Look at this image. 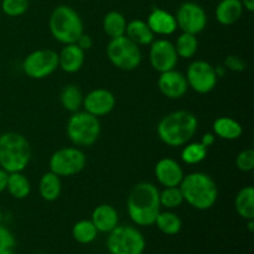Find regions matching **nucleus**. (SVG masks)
<instances>
[{
    "mask_svg": "<svg viewBox=\"0 0 254 254\" xmlns=\"http://www.w3.org/2000/svg\"><path fill=\"white\" fill-rule=\"evenodd\" d=\"M127 211L133 223L140 227H150L161 211L159 189L151 183H139L127 198Z\"/></svg>",
    "mask_w": 254,
    "mask_h": 254,
    "instance_id": "f257e3e1",
    "label": "nucleus"
},
{
    "mask_svg": "<svg viewBox=\"0 0 254 254\" xmlns=\"http://www.w3.org/2000/svg\"><path fill=\"white\" fill-rule=\"evenodd\" d=\"M198 128L197 117L189 111H175L159 122L156 133L168 146H184L195 136Z\"/></svg>",
    "mask_w": 254,
    "mask_h": 254,
    "instance_id": "f03ea898",
    "label": "nucleus"
},
{
    "mask_svg": "<svg viewBox=\"0 0 254 254\" xmlns=\"http://www.w3.org/2000/svg\"><path fill=\"white\" fill-rule=\"evenodd\" d=\"M184 201L198 211L210 210L218 198V189L210 175L201 171L188 174L180 184Z\"/></svg>",
    "mask_w": 254,
    "mask_h": 254,
    "instance_id": "7ed1b4c3",
    "label": "nucleus"
},
{
    "mask_svg": "<svg viewBox=\"0 0 254 254\" xmlns=\"http://www.w3.org/2000/svg\"><path fill=\"white\" fill-rule=\"evenodd\" d=\"M31 160V146L22 134L6 131L0 135V168L7 174L20 173Z\"/></svg>",
    "mask_w": 254,
    "mask_h": 254,
    "instance_id": "20e7f679",
    "label": "nucleus"
},
{
    "mask_svg": "<svg viewBox=\"0 0 254 254\" xmlns=\"http://www.w3.org/2000/svg\"><path fill=\"white\" fill-rule=\"evenodd\" d=\"M50 32L56 41L64 45L76 44L84 32L83 21L78 12L68 5H59L50 15Z\"/></svg>",
    "mask_w": 254,
    "mask_h": 254,
    "instance_id": "39448f33",
    "label": "nucleus"
},
{
    "mask_svg": "<svg viewBox=\"0 0 254 254\" xmlns=\"http://www.w3.org/2000/svg\"><path fill=\"white\" fill-rule=\"evenodd\" d=\"M66 133L74 146H91L101 135V123L86 111L74 112L67 121Z\"/></svg>",
    "mask_w": 254,
    "mask_h": 254,
    "instance_id": "423d86ee",
    "label": "nucleus"
},
{
    "mask_svg": "<svg viewBox=\"0 0 254 254\" xmlns=\"http://www.w3.org/2000/svg\"><path fill=\"white\" fill-rule=\"evenodd\" d=\"M106 247L111 254H143L146 241L138 228L118 225L108 233Z\"/></svg>",
    "mask_w": 254,
    "mask_h": 254,
    "instance_id": "0eeeda50",
    "label": "nucleus"
},
{
    "mask_svg": "<svg viewBox=\"0 0 254 254\" xmlns=\"http://www.w3.org/2000/svg\"><path fill=\"white\" fill-rule=\"evenodd\" d=\"M106 52L111 64L122 71H134L141 64L140 46L126 35L111 39Z\"/></svg>",
    "mask_w": 254,
    "mask_h": 254,
    "instance_id": "6e6552de",
    "label": "nucleus"
},
{
    "mask_svg": "<svg viewBox=\"0 0 254 254\" xmlns=\"http://www.w3.org/2000/svg\"><path fill=\"white\" fill-rule=\"evenodd\" d=\"M86 154L77 146L61 148L55 151L49 161L50 171L60 178H69L83 171L86 168Z\"/></svg>",
    "mask_w": 254,
    "mask_h": 254,
    "instance_id": "1a4fd4ad",
    "label": "nucleus"
},
{
    "mask_svg": "<svg viewBox=\"0 0 254 254\" xmlns=\"http://www.w3.org/2000/svg\"><path fill=\"white\" fill-rule=\"evenodd\" d=\"M59 68V54L54 50H35L25 57L22 69L32 79H44Z\"/></svg>",
    "mask_w": 254,
    "mask_h": 254,
    "instance_id": "9d476101",
    "label": "nucleus"
},
{
    "mask_svg": "<svg viewBox=\"0 0 254 254\" xmlns=\"http://www.w3.org/2000/svg\"><path fill=\"white\" fill-rule=\"evenodd\" d=\"M185 77L189 88L193 89L198 94H207L212 92L218 81L215 67L210 62L203 60H196L191 62Z\"/></svg>",
    "mask_w": 254,
    "mask_h": 254,
    "instance_id": "9b49d317",
    "label": "nucleus"
},
{
    "mask_svg": "<svg viewBox=\"0 0 254 254\" xmlns=\"http://www.w3.org/2000/svg\"><path fill=\"white\" fill-rule=\"evenodd\" d=\"M178 27L183 32L197 35L207 26V14L197 2L185 1L179 6L175 15Z\"/></svg>",
    "mask_w": 254,
    "mask_h": 254,
    "instance_id": "f8f14e48",
    "label": "nucleus"
},
{
    "mask_svg": "<svg viewBox=\"0 0 254 254\" xmlns=\"http://www.w3.org/2000/svg\"><path fill=\"white\" fill-rule=\"evenodd\" d=\"M149 46V61L156 72L161 73L175 68L179 56L173 42L166 39H158L154 40Z\"/></svg>",
    "mask_w": 254,
    "mask_h": 254,
    "instance_id": "ddd939ff",
    "label": "nucleus"
},
{
    "mask_svg": "<svg viewBox=\"0 0 254 254\" xmlns=\"http://www.w3.org/2000/svg\"><path fill=\"white\" fill-rule=\"evenodd\" d=\"M116 96L109 89L96 88L83 98V108L87 113L97 117H104L116 108Z\"/></svg>",
    "mask_w": 254,
    "mask_h": 254,
    "instance_id": "4468645a",
    "label": "nucleus"
},
{
    "mask_svg": "<svg viewBox=\"0 0 254 254\" xmlns=\"http://www.w3.org/2000/svg\"><path fill=\"white\" fill-rule=\"evenodd\" d=\"M158 87L161 94L169 99L183 98L189 91V84L185 74L176 71L175 68L161 72L158 78Z\"/></svg>",
    "mask_w": 254,
    "mask_h": 254,
    "instance_id": "2eb2a0df",
    "label": "nucleus"
},
{
    "mask_svg": "<svg viewBox=\"0 0 254 254\" xmlns=\"http://www.w3.org/2000/svg\"><path fill=\"white\" fill-rule=\"evenodd\" d=\"M155 178L160 185L164 188H174V186H180L183 181L184 174L183 168L176 160L171 158H163L155 164Z\"/></svg>",
    "mask_w": 254,
    "mask_h": 254,
    "instance_id": "dca6fc26",
    "label": "nucleus"
},
{
    "mask_svg": "<svg viewBox=\"0 0 254 254\" xmlns=\"http://www.w3.org/2000/svg\"><path fill=\"white\" fill-rule=\"evenodd\" d=\"M146 24L154 35H160V36H169L178 29L175 15L161 7H154L151 10L146 19Z\"/></svg>",
    "mask_w": 254,
    "mask_h": 254,
    "instance_id": "f3484780",
    "label": "nucleus"
},
{
    "mask_svg": "<svg viewBox=\"0 0 254 254\" xmlns=\"http://www.w3.org/2000/svg\"><path fill=\"white\" fill-rule=\"evenodd\" d=\"M91 221L93 222L94 227L97 228L98 233H107L113 231L119 225V213L112 205L102 203L97 206L92 212Z\"/></svg>",
    "mask_w": 254,
    "mask_h": 254,
    "instance_id": "a211bd4d",
    "label": "nucleus"
},
{
    "mask_svg": "<svg viewBox=\"0 0 254 254\" xmlns=\"http://www.w3.org/2000/svg\"><path fill=\"white\" fill-rule=\"evenodd\" d=\"M86 52L76 44L64 45L59 54V68L66 73H76L83 67Z\"/></svg>",
    "mask_w": 254,
    "mask_h": 254,
    "instance_id": "6ab92c4d",
    "label": "nucleus"
},
{
    "mask_svg": "<svg viewBox=\"0 0 254 254\" xmlns=\"http://www.w3.org/2000/svg\"><path fill=\"white\" fill-rule=\"evenodd\" d=\"M243 11L241 0H221L216 6V20L223 26H231L242 17Z\"/></svg>",
    "mask_w": 254,
    "mask_h": 254,
    "instance_id": "aec40b11",
    "label": "nucleus"
},
{
    "mask_svg": "<svg viewBox=\"0 0 254 254\" xmlns=\"http://www.w3.org/2000/svg\"><path fill=\"white\" fill-rule=\"evenodd\" d=\"M126 36L138 46H149L155 40V35L153 34L146 21L141 19L131 20L127 24Z\"/></svg>",
    "mask_w": 254,
    "mask_h": 254,
    "instance_id": "412c9836",
    "label": "nucleus"
},
{
    "mask_svg": "<svg viewBox=\"0 0 254 254\" xmlns=\"http://www.w3.org/2000/svg\"><path fill=\"white\" fill-rule=\"evenodd\" d=\"M213 134L225 140H237L242 136L243 128L236 119L231 117H218L212 124Z\"/></svg>",
    "mask_w": 254,
    "mask_h": 254,
    "instance_id": "4be33fe9",
    "label": "nucleus"
},
{
    "mask_svg": "<svg viewBox=\"0 0 254 254\" xmlns=\"http://www.w3.org/2000/svg\"><path fill=\"white\" fill-rule=\"evenodd\" d=\"M62 191L61 178L52 171H47L41 176L39 183V193L45 201H56Z\"/></svg>",
    "mask_w": 254,
    "mask_h": 254,
    "instance_id": "5701e85b",
    "label": "nucleus"
},
{
    "mask_svg": "<svg viewBox=\"0 0 254 254\" xmlns=\"http://www.w3.org/2000/svg\"><path fill=\"white\" fill-rule=\"evenodd\" d=\"M236 212L243 220H254V189L253 186H245L238 191L235 200Z\"/></svg>",
    "mask_w": 254,
    "mask_h": 254,
    "instance_id": "b1692460",
    "label": "nucleus"
},
{
    "mask_svg": "<svg viewBox=\"0 0 254 254\" xmlns=\"http://www.w3.org/2000/svg\"><path fill=\"white\" fill-rule=\"evenodd\" d=\"M11 197L16 198V200H24L31 192V184L26 176L20 173H11L7 176L6 183V190Z\"/></svg>",
    "mask_w": 254,
    "mask_h": 254,
    "instance_id": "393cba45",
    "label": "nucleus"
},
{
    "mask_svg": "<svg viewBox=\"0 0 254 254\" xmlns=\"http://www.w3.org/2000/svg\"><path fill=\"white\" fill-rule=\"evenodd\" d=\"M154 225L164 235L176 236L180 233L181 228H183V221L175 212H173L171 210H165L159 212Z\"/></svg>",
    "mask_w": 254,
    "mask_h": 254,
    "instance_id": "a878e982",
    "label": "nucleus"
},
{
    "mask_svg": "<svg viewBox=\"0 0 254 254\" xmlns=\"http://www.w3.org/2000/svg\"><path fill=\"white\" fill-rule=\"evenodd\" d=\"M127 24L126 16L117 10L107 12L103 17V30L111 39L126 35Z\"/></svg>",
    "mask_w": 254,
    "mask_h": 254,
    "instance_id": "bb28decb",
    "label": "nucleus"
},
{
    "mask_svg": "<svg viewBox=\"0 0 254 254\" xmlns=\"http://www.w3.org/2000/svg\"><path fill=\"white\" fill-rule=\"evenodd\" d=\"M84 96L82 94V91L74 84H68L64 87L60 94V102L61 106L69 113L78 112L83 106Z\"/></svg>",
    "mask_w": 254,
    "mask_h": 254,
    "instance_id": "cd10ccee",
    "label": "nucleus"
},
{
    "mask_svg": "<svg viewBox=\"0 0 254 254\" xmlns=\"http://www.w3.org/2000/svg\"><path fill=\"white\" fill-rule=\"evenodd\" d=\"M72 237L79 245H89L98 237V231L91 220H81L72 227Z\"/></svg>",
    "mask_w": 254,
    "mask_h": 254,
    "instance_id": "c85d7f7f",
    "label": "nucleus"
},
{
    "mask_svg": "<svg viewBox=\"0 0 254 254\" xmlns=\"http://www.w3.org/2000/svg\"><path fill=\"white\" fill-rule=\"evenodd\" d=\"M179 59H192L198 50V41L196 35L183 32L174 44Z\"/></svg>",
    "mask_w": 254,
    "mask_h": 254,
    "instance_id": "c756f323",
    "label": "nucleus"
},
{
    "mask_svg": "<svg viewBox=\"0 0 254 254\" xmlns=\"http://www.w3.org/2000/svg\"><path fill=\"white\" fill-rule=\"evenodd\" d=\"M207 158V148L201 141L186 143L181 151V160L188 165H196Z\"/></svg>",
    "mask_w": 254,
    "mask_h": 254,
    "instance_id": "7c9ffc66",
    "label": "nucleus"
},
{
    "mask_svg": "<svg viewBox=\"0 0 254 254\" xmlns=\"http://www.w3.org/2000/svg\"><path fill=\"white\" fill-rule=\"evenodd\" d=\"M159 200L160 206L165 210H175L184 203V196L179 186L164 188V190L159 191Z\"/></svg>",
    "mask_w": 254,
    "mask_h": 254,
    "instance_id": "2f4dec72",
    "label": "nucleus"
},
{
    "mask_svg": "<svg viewBox=\"0 0 254 254\" xmlns=\"http://www.w3.org/2000/svg\"><path fill=\"white\" fill-rule=\"evenodd\" d=\"M29 4L30 0H1V11L10 17L21 16L27 11Z\"/></svg>",
    "mask_w": 254,
    "mask_h": 254,
    "instance_id": "473e14b6",
    "label": "nucleus"
},
{
    "mask_svg": "<svg viewBox=\"0 0 254 254\" xmlns=\"http://www.w3.org/2000/svg\"><path fill=\"white\" fill-rule=\"evenodd\" d=\"M16 250V238L11 231L0 225V254H14Z\"/></svg>",
    "mask_w": 254,
    "mask_h": 254,
    "instance_id": "72a5a7b5",
    "label": "nucleus"
},
{
    "mask_svg": "<svg viewBox=\"0 0 254 254\" xmlns=\"http://www.w3.org/2000/svg\"><path fill=\"white\" fill-rule=\"evenodd\" d=\"M236 166L243 173H250L254 169V150L248 148L241 151L236 158Z\"/></svg>",
    "mask_w": 254,
    "mask_h": 254,
    "instance_id": "f704fd0d",
    "label": "nucleus"
},
{
    "mask_svg": "<svg viewBox=\"0 0 254 254\" xmlns=\"http://www.w3.org/2000/svg\"><path fill=\"white\" fill-rule=\"evenodd\" d=\"M223 67L228 71L232 72H243L247 67V64L242 57L237 56V55H228L223 61Z\"/></svg>",
    "mask_w": 254,
    "mask_h": 254,
    "instance_id": "c9c22d12",
    "label": "nucleus"
},
{
    "mask_svg": "<svg viewBox=\"0 0 254 254\" xmlns=\"http://www.w3.org/2000/svg\"><path fill=\"white\" fill-rule=\"evenodd\" d=\"M76 45L86 52L88 51L89 49H92V46H93V39H92L88 34H84L83 32L76 41Z\"/></svg>",
    "mask_w": 254,
    "mask_h": 254,
    "instance_id": "e433bc0d",
    "label": "nucleus"
},
{
    "mask_svg": "<svg viewBox=\"0 0 254 254\" xmlns=\"http://www.w3.org/2000/svg\"><path fill=\"white\" fill-rule=\"evenodd\" d=\"M200 141L203 144V145L206 146V148L208 149L211 145H213V144H215L216 135L213 133H206V134H203Z\"/></svg>",
    "mask_w": 254,
    "mask_h": 254,
    "instance_id": "4c0bfd02",
    "label": "nucleus"
},
{
    "mask_svg": "<svg viewBox=\"0 0 254 254\" xmlns=\"http://www.w3.org/2000/svg\"><path fill=\"white\" fill-rule=\"evenodd\" d=\"M7 176H9V174H7L4 169L0 168V193H2L6 190Z\"/></svg>",
    "mask_w": 254,
    "mask_h": 254,
    "instance_id": "58836bf2",
    "label": "nucleus"
},
{
    "mask_svg": "<svg viewBox=\"0 0 254 254\" xmlns=\"http://www.w3.org/2000/svg\"><path fill=\"white\" fill-rule=\"evenodd\" d=\"M243 9L247 10L248 12H252L254 10V0H241Z\"/></svg>",
    "mask_w": 254,
    "mask_h": 254,
    "instance_id": "ea45409f",
    "label": "nucleus"
},
{
    "mask_svg": "<svg viewBox=\"0 0 254 254\" xmlns=\"http://www.w3.org/2000/svg\"><path fill=\"white\" fill-rule=\"evenodd\" d=\"M247 228L251 233L254 231V220H248L247 221Z\"/></svg>",
    "mask_w": 254,
    "mask_h": 254,
    "instance_id": "a19ab883",
    "label": "nucleus"
},
{
    "mask_svg": "<svg viewBox=\"0 0 254 254\" xmlns=\"http://www.w3.org/2000/svg\"><path fill=\"white\" fill-rule=\"evenodd\" d=\"M1 222H2V212L1 210H0V225H1Z\"/></svg>",
    "mask_w": 254,
    "mask_h": 254,
    "instance_id": "79ce46f5",
    "label": "nucleus"
}]
</instances>
